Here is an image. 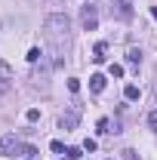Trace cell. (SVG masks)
Segmentation results:
<instances>
[{"instance_id":"cell-1","label":"cell","mask_w":157,"mask_h":160,"mask_svg":"<svg viewBox=\"0 0 157 160\" xmlns=\"http://www.w3.org/2000/svg\"><path fill=\"white\" fill-rule=\"evenodd\" d=\"M46 37H49V46H53V65H62V56H65V49H68V43H71V25H68V19L65 16H49L46 19Z\"/></svg>"},{"instance_id":"cell-2","label":"cell","mask_w":157,"mask_h":160,"mask_svg":"<svg viewBox=\"0 0 157 160\" xmlns=\"http://www.w3.org/2000/svg\"><path fill=\"white\" fill-rule=\"evenodd\" d=\"M28 151V145L19 139V136H13V132H6L3 139H0V154L3 157H16V154H25Z\"/></svg>"},{"instance_id":"cell-3","label":"cell","mask_w":157,"mask_h":160,"mask_svg":"<svg viewBox=\"0 0 157 160\" xmlns=\"http://www.w3.org/2000/svg\"><path fill=\"white\" fill-rule=\"evenodd\" d=\"M80 114H83V105H80V102H74V105H71V108H68V111H65V114L59 117V126L65 129V132L77 129V123H80Z\"/></svg>"},{"instance_id":"cell-4","label":"cell","mask_w":157,"mask_h":160,"mask_svg":"<svg viewBox=\"0 0 157 160\" xmlns=\"http://www.w3.org/2000/svg\"><path fill=\"white\" fill-rule=\"evenodd\" d=\"M31 80H34V89H49V62L40 59V68L34 65V74H31Z\"/></svg>"},{"instance_id":"cell-5","label":"cell","mask_w":157,"mask_h":160,"mask_svg":"<svg viewBox=\"0 0 157 160\" xmlns=\"http://www.w3.org/2000/svg\"><path fill=\"white\" fill-rule=\"evenodd\" d=\"M80 25H83V31H96V28H99L96 6H83V12H80Z\"/></svg>"},{"instance_id":"cell-6","label":"cell","mask_w":157,"mask_h":160,"mask_svg":"<svg viewBox=\"0 0 157 160\" xmlns=\"http://www.w3.org/2000/svg\"><path fill=\"white\" fill-rule=\"evenodd\" d=\"M13 80H16V74H13V68H9L6 62L0 59V92H9V86H13Z\"/></svg>"},{"instance_id":"cell-7","label":"cell","mask_w":157,"mask_h":160,"mask_svg":"<svg viewBox=\"0 0 157 160\" xmlns=\"http://www.w3.org/2000/svg\"><path fill=\"white\" fill-rule=\"evenodd\" d=\"M105 83H108V80H105V74H93V77H89V89H93V92H105Z\"/></svg>"},{"instance_id":"cell-8","label":"cell","mask_w":157,"mask_h":160,"mask_svg":"<svg viewBox=\"0 0 157 160\" xmlns=\"http://www.w3.org/2000/svg\"><path fill=\"white\" fill-rule=\"evenodd\" d=\"M123 96H126V102H136V99H139V86H136V83H126Z\"/></svg>"},{"instance_id":"cell-9","label":"cell","mask_w":157,"mask_h":160,"mask_svg":"<svg viewBox=\"0 0 157 160\" xmlns=\"http://www.w3.org/2000/svg\"><path fill=\"white\" fill-rule=\"evenodd\" d=\"M126 62H129V65H139V62H142V49H136V46L126 49Z\"/></svg>"},{"instance_id":"cell-10","label":"cell","mask_w":157,"mask_h":160,"mask_svg":"<svg viewBox=\"0 0 157 160\" xmlns=\"http://www.w3.org/2000/svg\"><path fill=\"white\" fill-rule=\"evenodd\" d=\"M105 49H108L105 43H96V49H93V52H96V56H93V62H96V65H102V62H105Z\"/></svg>"},{"instance_id":"cell-11","label":"cell","mask_w":157,"mask_h":160,"mask_svg":"<svg viewBox=\"0 0 157 160\" xmlns=\"http://www.w3.org/2000/svg\"><path fill=\"white\" fill-rule=\"evenodd\" d=\"M117 3H120V9H117L120 19H129V16H133V9H129V0H117Z\"/></svg>"},{"instance_id":"cell-12","label":"cell","mask_w":157,"mask_h":160,"mask_svg":"<svg viewBox=\"0 0 157 160\" xmlns=\"http://www.w3.org/2000/svg\"><path fill=\"white\" fill-rule=\"evenodd\" d=\"M25 120H28V123H37L40 120V108H28V111H25Z\"/></svg>"},{"instance_id":"cell-13","label":"cell","mask_w":157,"mask_h":160,"mask_svg":"<svg viewBox=\"0 0 157 160\" xmlns=\"http://www.w3.org/2000/svg\"><path fill=\"white\" fill-rule=\"evenodd\" d=\"M65 157H71V160H80V157H83V148H65Z\"/></svg>"},{"instance_id":"cell-14","label":"cell","mask_w":157,"mask_h":160,"mask_svg":"<svg viewBox=\"0 0 157 160\" xmlns=\"http://www.w3.org/2000/svg\"><path fill=\"white\" fill-rule=\"evenodd\" d=\"M40 59H43V52H40V46H34V49L28 52V62H31V65H37Z\"/></svg>"},{"instance_id":"cell-15","label":"cell","mask_w":157,"mask_h":160,"mask_svg":"<svg viewBox=\"0 0 157 160\" xmlns=\"http://www.w3.org/2000/svg\"><path fill=\"white\" fill-rule=\"evenodd\" d=\"M99 132H111V120H108V117L99 120Z\"/></svg>"},{"instance_id":"cell-16","label":"cell","mask_w":157,"mask_h":160,"mask_svg":"<svg viewBox=\"0 0 157 160\" xmlns=\"http://www.w3.org/2000/svg\"><path fill=\"white\" fill-rule=\"evenodd\" d=\"M49 148H53V154H65V145H62L59 139H56V142H49Z\"/></svg>"},{"instance_id":"cell-17","label":"cell","mask_w":157,"mask_h":160,"mask_svg":"<svg viewBox=\"0 0 157 160\" xmlns=\"http://www.w3.org/2000/svg\"><path fill=\"white\" fill-rule=\"evenodd\" d=\"M108 71H111V77H123V65H111Z\"/></svg>"},{"instance_id":"cell-18","label":"cell","mask_w":157,"mask_h":160,"mask_svg":"<svg viewBox=\"0 0 157 160\" xmlns=\"http://www.w3.org/2000/svg\"><path fill=\"white\" fill-rule=\"evenodd\" d=\"M68 89H71V92H80V80L71 77V80H68Z\"/></svg>"},{"instance_id":"cell-19","label":"cell","mask_w":157,"mask_h":160,"mask_svg":"<svg viewBox=\"0 0 157 160\" xmlns=\"http://www.w3.org/2000/svg\"><path fill=\"white\" fill-rule=\"evenodd\" d=\"M148 126H151V129H157V111H151V114H148Z\"/></svg>"},{"instance_id":"cell-20","label":"cell","mask_w":157,"mask_h":160,"mask_svg":"<svg viewBox=\"0 0 157 160\" xmlns=\"http://www.w3.org/2000/svg\"><path fill=\"white\" fill-rule=\"evenodd\" d=\"M83 151H96V139H86V142H83Z\"/></svg>"},{"instance_id":"cell-21","label":"cell","mask_w":157,"mask_h":160,"mask_svg":"<svg viewBox=\"0 0 157 160\" xmlns=\"http://www.w3.org/2000/svg\"><path fill=\"white\" fill-rule=\"evenodd\" d=\"M123 160H139V157H136V151H133V148H126V151H123Z\"/></svg>"},{"instance_id":"cell-22","label":"cell","mask_w":157,"mask_h":160,"mask_svg":"<svg viewBox=\"0 0 157 160\" xmlns=\"http://www.w3.org/2000/svg\"><path fill=\"white\" fill-rule=\"evenodd\" d=\"M151 19H157V6H154V9H151Z\"/></svg>"},{"instance_id":"cell-23","label":"cell","mask_w":157,"mask_h":160,"mask_svg":"<svg viewBox=\"0 0 157 160\" xmlns=\"http://www.w3.org/2000/svg\"><path fill=\"white\" fill-rule=\"evenodd\" d=\"M105 160H111V157H105Z\"/></svg>"},{"instance_id":"cell-24","label":"cell","mask_w":157,"mask_h":160,"mask_svg":"<svg viewBox=\"0 0 157 160\" xmlns=\"http://www.w3.org/2000/svg\"><path fill=\"white\" fill-rule=\"evenodd\" d=\"M31 160H34V157H31Z\"/></svg>"}]
</instances>
